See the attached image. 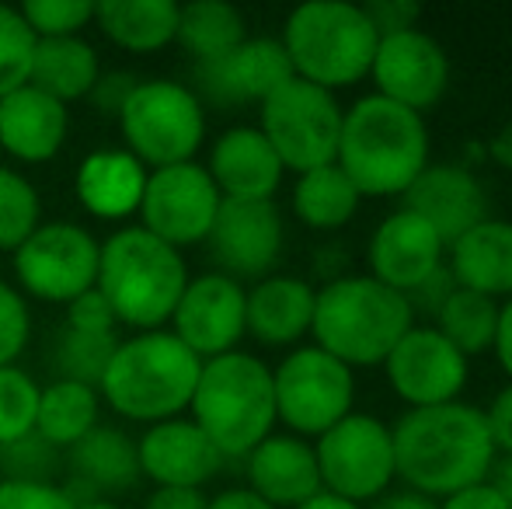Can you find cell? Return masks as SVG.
Here are the masks:
<instances>
[{
    "instance_id": "f546056e",
    "label": "cell",
    "mask_w": 512,
    "mask_h": 509,
    "mask_svg": "<svg viewBox=\"0 0 512 509\" xmlns=\"http://www.w3.org/2000/svg\"><path fill=\"white\" fill-rule=\"evenodd\" d=\"M98 426V391L88 384L53 381L39 387L35 436L49 447H74Z\"/></svg>"
},
{
    "instance_id": "f5cc1de1",
    "label": "cell",
    "mask_w": 512,
    "mask_h": 509,
    "mask_svg": "<svg viewBox=\"0 0 512 509\" xmlns=\"http://www.w3.org/2000/svg\"><path fill=\"white\" fill-rule=\"evenodd\" d=\"M488 485H492V489L502 496V503L512 509V454L495 464V471L488 475Z\"/></svg>"
},
{
    "instance_id": "5b68a950",
    "label": "cell",
    "mask_w": 512,
    "mask_h": 509,
    "mask_svg": "<svg viewBox=\"0 0 512 509\" xmlns=\"http://www.w3.org/2000/svg\"><path fill=\"white\" fill-rule=\"evenodd\" d=\"M199 370L203 360L171 332H140L115 346L98 391L119 415L154 426L189 408Z\"/></svg>"
},
{
    "instance_id": "681fc988",
    "label": "cell",
    "mask_w": 512,
    "mask_h": 509,
    "mask_svg": "<svg viewBox=\"0 0 512 509\" xmlns=\"http://www.w3.org/2000/svg\"><path fill=\"white\" fill-rule=\"evenodd\" d=\"M495 356H499L502 370L512 377V297L499 307V328H495Z\"/></svg>"
},
{
    "instance_id": "836d02e7",
    "label": "cell",
    "mask_w": 512,
    "mask_h": 509,
    "mask_svg": "<svg viewBox=\"0 0 512 509\" xmlns=\"http://www.w3.org/2000/svg\"><path fill=\"white\" fill-rule=\"evenodd\" d=\"M495 328H499V304L485 293L464 290V286H457L436 314V332L464 356L492 349Z\"/></svg>"
},
{
    "instance_id": "6da1fadb",
    "label": "cell",
    "mask_w": 512,
    "mask_h": 509,
    "mask_svg": "<svg viewBox=\"0 0 512 509\" xmlns=\"http://www.w3.org/2000/svg\"><path fill=\"white\" fill-rule=\"evenodd\" d=\"M394 464L411 492L425 499L457 496L488 482L495 461L485 412L464 401L436 408H411L391 429Z\"/></svg>"
},
{
    "instance_id": "277c9868",
    "label": "cell",
    "mask_w": 512,
    "mask_h": 509,
    "mask_svg": "<svg viewBox=\"0 0 512 509\" xmlns=\"http://www.w3.org/2000/svg\"><path fill=\"white\" fill-rule=\"evenodd\" d=\"M408 297L373 276L331 279L314 300V332L317 349L335 356L345 367H377L391 356V349L411 332Z\"/></svg>"
},
{
    "instance_id": "d4e9b609",
    "label": "cell",
    "mask_w": 512,
    "mask_h": 509,
    "mask_svg": "<svg viewBox=\"0 0 512 509\" xmlns=\"http://www.w3.org/2000/svg\"><path fill=\"white\" fill-rule=\"evenodd\" d=\"M147 168L129 150H95L77 168L74 192L91 217L122 220L140 213Z\"/></svg>"
},
{
    "instance_id": "7402d4cb",
    "label": "cell",
    "mask_w": 512,
    "mask_h": 509,
    "mask_svg": "<svg viewBox=\"0 0 512 509\" xmlns=\"http://www.w3.org/2000/svg\"><path fill=\"white\" fill-rule=\"evenodd\" d=\"M206 171L223 199L265 203L276 196L286 168L272 150V143L262 136V129L234 126L213 143Z\"/></svg>"
},
{
    "instance_id": "7c38bea8",
    "label": "cell",
    "mask_w": 512,
    "mask_h": 509,
    "mask_svg": "<svg viewBox=\"0 0 512 509\" xmlns=\"http://www.w3.org/2000/svg\"><path fill=\"white\" fill-rule=\"evenodd\" d=\"M98 241L77 224H39L14 248V272L32 297L70 304L98 279Z\"/></svg>"
},
{
    "instance_id": "11a10c76",
    "label": "cell",
    "mask_w": 512,
    "mask_h": 509,
    "mask_svg": "<svg viewBox=\"0 0 512 509\" xmlns=\"http://www.w3.org/2000/svg\"><path fill=\"white\" fill-rule=\"evenodd\" d=\"M297 509H363V506L349 503V499L331 496V492H317L314 499H307V503H304V506H297Z\"/></svg>"
},
{
    "instance_id": "484cf974",
    "label": "cell",
    "mask_w": 512,
    "mask_h": 509,
    "mask_svg": "<svg viewBox=\"0 0 512 509\" xmlns=\"http://www.w3.org/2000/svg\"><path fill=\"white\" fill-rule=\"evenodd\" d=\"M314 300L317 293L304 279L269 276L248 293L244 328L265 346H290L314 325Z\"/></svg>"
},
{
    "instance_id": "db71d44e",
    "label": "cell",
    "mask_w": 512,
    "mask_h": 509,
    "mask_svg": "<svg viewBox=\"0 0 512 509\" xmlns=\"http://www.w3.org/2000/svg\"><path fill=\"white\" fill-rule=\"evenodd\" d=\"M488 154L495 157V164H502L506 171H512V123L502 126L499 133L492 136V143H488Z\"/></svg>"
},
{
    "instance_id": "cb8c5ba5",
    "label": "cell",
    "mask_w": 512,
    "mask_h": 509,
    "mask_svg": "<svg viewBox=\"0 0 512 509\" xmlns=\"http://www.w3.org/2000/svg\"><path fill=\"white\" fill-rule=\"evenodd\" d=\"M67 140V105L42 95L39 88L11 91L0 98V147L28 164L49 161Z\"/></svg>"
},
{
    "instance_id": "1f68e13d",
    "label": "cell",
    "mask_w": 512,
    "mask_h": 509,
    "mask_svg": "<svg viewBox=\"0 0 512 509\" xmlns=\"http://www.w3.org/2000/svg\"><path fill=\"white\" fill-rule=\"evenodd\" d=\"M178 42L203 63H213L220 56L234 53L248 35H244V18L234 4L223 0H192L178 7Z\"/></svg>"
},
{
    "instance_id": "f6af8a7d",
    "label": "cell",
    "mask_w": 512,
    "mask_h": 509,
    "mask_svg": "<svg viewBox=\"0 0 512 509\" xmlns=\"http://www.w3.org/2000/svg\"><path fill=\"white\" fill-rule=\"evenodd\" d=\"M485 426H488V436H492V447L509 457L512 454V384L495 394L492 408L485 412Z\"/></svg>"
},
{
    "instance_id": "30bf717a",
    "label": "cell",
    "mask_w": 512,
    "mask_h": 509,
    "mask_svg": "<svg viewBox=\"0 0 512 509\" xmlns=\"http://www.w3.org/2000/svg\"><path fill=\"white\" fill-rule=\"evenodd\" d=\"M314 457L321 471V489L356 506L366 499H380V492H387L391 478L398 475L394 436L373 415H345L317 440Z\"/></svg>"
},
{
    "instance_id": "9c48e42d",
    "label": "cell",
    "mask_w": 512,
    "mask_h": 509,
    "mask_svg": "<svg viewBox=\"0 0 512 509\" xmlns=\"http://www.w3.org/2000/svg\"><path fill=\"white\" fill-rule=\"evenodd\" d=\"M342 116L345 112L338 109L331 91L293 77L262 102V126L258 129L272 143L283 168L304 175V171L335 164Z\"/></svg>"
},
{
    "instance_id": "ffe728a7",
    "label": "cell",
    "mask_w": 512,
    "mask_h": 509,
    "mask_svg": "<svg viewBox=\"0 0 512 509\" xmlns=\"http://www.w3.org/2000/svg\"><path fill=\"white\" fill-rule=\"evenodd\" d=\"M443 255L446 245L436 238V231L425 220H418L415 213L398 210L373 231L366 258H370L377 283L408 297L418 283H425L443 265Z\"/></svg>"
},
{
    "instance_id": "9f6ffc18",
    "label": "cell",
    "mask_w": 512,
    "mask_h": 509,
    "mask_svg": "<svg viewBox=\"0 0 512 509\" xmlns=\"http://www.w3.org/2000/svg\"><path fill=\"white\" fill-rule=\"evenodd\" d=\"M77 509H115L112 503H77Z\"/></svg>"
},
{
    "instance_id": "f1b7e54d",
    "label": "cell",
    "mask_w": 512,
    "mask_h": 509,
    "mask_svg": "<svg viewBox=\"0 0 512 509\" xmlns=\"http://www.w3.org/2000/svg\"><path fill=\"white\" fill-rule=\"evenodd\" d=\"M98 28L129 53H157L178 35L175 0H102L95 4Z\"/></svg>"
},
{
    "instance_id": "4dcf8cb0",
    "label": "cell",
    "mask_w": 512,
    "mask_h": 509,
    "mask_svg": "<svg viewBox=\"0 0 512 509\" xmlns=\"http://www.w3.org/2000/svg\"><path fill=\"white\" fill-rule=\"evenodd\" d=\"M359 192L356 185L345 178L338 164H324V168L304 171L293 189V210L314 231H338L345 227L359 210Z\"/></svg>"
},
{
    "instance_id": "9a60e30c",
    "label": "cell",
    "mask_w": 512,
    "mask_h": 509,
    "mask_svg": "<svg viewBox=\"0 0 512 509\" xmlns=\"http://www.w3.org/2000/svg\"><path fill=\"white\" fill-rule=\"evenodd\" d=\"M244 304L248 293L241 283L223 272H209V276L189 279L182 300H178L171 325H175V339L185 349L199 356V360H216L223 353H234L241 342L244 328Z\"/></svg>"
},
{
    "instance_id": "d6a6232c",
    "label": "cell",
    "mask_w": 512,
    "mask_h": 509,
    "mask_svg": "<svg viewBox=\"0 0 512 509\" xmlns=\"http://www.w3.org/2000/svg\"><path fill=\"white\" fill-rule=\"evenodd\" d=\"M70 464L84 482L98 485V489H129L140 478L136 443L119 429L95 426L81 443L70 447Z\"/></svg>"
},
{
    "instance_id": "f907efd6",
    "label": "cell",
    "mask_w": 512,
    "mask_h": 509,
    "mask_svg": "<svg viewBox=\"0 0 512 509\" xmlns=\"http://www.w3.org/2000/svg\"><path fill=\"white\" fill-rule=\"evenodd\" d=\"M206 509H272L265 499H258L251 489H227L216 499H209Z\"/></svg>"
},
{
    "instance_id": "83f0119b",
    "label": "cell",
    "mask_w": 512,
    "mask_h": 509,
    "mask_svg": "<svg viewBox=\"0 0 512 509\" xmlns=\"http://www.w3.org/2000/svg\"><path fill=\"white\" fill-rule=\"evenodd\" d=\"M102 77L98 70V53L84 39L70 35V39H39L32 53V74L28 84L39 88L42 95L56 98V102H77V98L91 95Z\"/></svg>"
},
{
    "instance_id": "ba28073f",
    "label": "cell",
    "mask_w": 512,
    "mask_h": 509,
    "mask_svg": "<svg viewBox=\"0 0 512 509\" xmlns=\"http://www.w3.org/2000/svg\"><path fill=\"white\" fill-rule=\"evenodd\" d=\"M119 126L129 154L150 168L192 161L206 136L199 95L175 81H136L119 109Z\"/></svg>"
},
{
    "instance_id": "ab89813d",
    "label": "cell",
    "mask_w": 512,
    "mask_h": 509,
    "mask_svg": "<svg viewBox=\"0 0 512 509\" xmlns=\"http://www.w3.org/2000/svg\"><path fill=\"white\" fill-rule=\"evenodd\" d=\"M32 332V318L18 290L0 283V367H14Z\"/></svg>"
},
{
    "instance_id": "3957f363",
    "label": "cell",
    "mask_w": 512,
    "mask_h": 509,
    "mask_svg": "<svg viewBox=\"0 0 512 509\" xmlns=\"http://www.w3.org/2000/svg\"><path fill=\"white\" fill-rule=\"evenodd\" d=\"M95 286L119 325L161 332L189 286V269L178 248L143 227H122L98 248Z\"/></svg>"
},
{
    "instance_id": "d590c367",
    "label": "cell",
    "mask_w": 512,
    "mask_h": 509,
    "mask_svg": "<svg viewBox=\"0 0 512 509\" xmlns=\"http://www.w3.org/2000/svg\"><path fill=\"white\" fill-rule=\"evenodd\" d=\"M39 384L18 367H0V447H14L35 433Z\"/></svg>"
},
{
    "instance_id": "5bb4252c",
    "label": "cell",
    "mask_w": 512,
    "mask_h": 509,
    "mask_svg": "<svg viewBox=\"0 0 512 509\" xmlns=\"http://www.w3.org/2000/svg\"><path fill=\"white\" fill-rule=\"evenodd\" d=\"M370 74L380 88V98L422 116V109H432L446 95L450 60L432 35H425L422 28H408L377 42Z\"/></svg>"
},
{
    "instance_id": "d6986e66",
    "label": "cell",
    "mask_w": 512,
    "mask_h": 509,
    "mask_svg": "<svg viewBox=\"0 0 512 509\" xmlns=\"http://www.w3.org/2000/svg\"><path fill=\"white\" fill-rule=\"evenodd\" d=\"M136 457L140 475L157 482V489H203L223 464V454L192 419L154 422L136 443Z\"/></svg>"
},
{
    "instance_id": "4316f807",
    "label": "cell",
    "mask_w": 512,
    "mask_h": 509,
    "mask_svg": "<svg viewBox=\"0 0 512 509\" xmlns=\"http://www.w3.org/2000/svg\"><path fill=\"white\" fill-rule=\"evenodd\" d=\"M450 276L485 297H512V224L485 220L450 245Z\"/></svg>"
},
{
    "instance_id": "c3c4849f",
    "label": "cell",
    "mask_w": 512,
    "mask_h": 509,
    "mask_svg": "<svg viewBox=\"0 0 512 509\" xmlns=\"http://www.w3.org/2000/svg\"><path fill=\"white\" fill-rule=\"evenodd\" d=\"M209 499L199 489H157L143 509H206Z\"/></svg>"
},
{
    "instance_id": "8d00e7d4",
    "label": "cell",
    "mask_w": 512,
    "mask_h": 509,
    "mask_svg": "<svg viewBox=\"0 0 512 509\" xmlns=\"http://www.w3.org/2000/svg\"><path fill=\"white\" fill-rule=\"evenodd\" d=\"M39 227V192L25 175L0 168V248L14 252Z\"/></svg>"
},
{
    "instance_id": "ee69618b",
    "label": "cell",
    "mask_w": 512,
    "mask_h": 509,
    "mask_svg": "<svg viewBox=\"0 0 512 509\" xmlns=\"http://www.w3.org/2000/svg\"><path fill=\"white\" fill-rule=\"evenodd\" d=\"M453 290H457V283H453L450 269H446V265H439V269L432 272L425 283H418L415 290L408 293V304H411V311H415V307H422L425 314H432V318H436L439 307L446 304V297H450Z\"/></svg>"
},
{
    "instance_id": "4fadbf2b",
    "label": "cell",
    "mask_w": 512,
    "mask_h": 509,
    "mask_svg": "<svg viewBox=\"0 0 512 509\" xmlns=\"http://www.w3.org/2000/svg\"><path fill=\"white\" fill-rule=\"evenodd\" d=\"M220 203L223 196L216 192L203 164L185 161L171 164V168H154L147 171L140 199L143 231H150L171 248L199 245L213 231Z\"/></svg>"
},
{
    "instance_id": "60d3db41",
    "label": "cell",
    "mask_w": 512,
    "mask_h": 509,
    "mask_svg": "<svg viewBox=\"0 0 512 509\" xmlns=\"http://www.w3.org/2000/svg\"><path fill=\"white\" fill-rule=\"evenodd\" d=\"M0 509H77L70 492L53 482H28V478H4L0 482Z\"/></svg>"
},
{
    "instance_id": "e0dca14e",
    "label": "cell",
    "mask_w": 512,
    "mask_h": 509,
    "mask_svg": "<svg viewBox=\"0 0 512 509\" xmlns=\"http://www.w3.org/2000/svg\"><path fill=\"white\" fill-rule=\"evenodd\" d=\"M206 241L213 258L227 269L223 276H265L283 252V217L272 199H223Z\"/></svg>"
},
{
    "instance_id": "b9f144b4",
    "label": "cell",
    "mask_w": 512,
    "mask_h": 509,
    "mask_svg": "<svg viewBox=\"0 0 512 509\" xmlns=\"http://www.w3.org/2000/svg\"><path fill=\"white\" fill-rule=\"evenodd\" d=\"M115 314L108 307V300L98 293V286H91L88 293H81L77 300H70L67 307V328L74 332H88V335H112L115 332Z\"/></svg>"
},
{
    "instance_id": "8fae6325",
    "label": "cell",
    "mask_w": 512,
    "mask_h": 509,
    "mask_svg": "<svg viewBox=\"0 0 512 509\" xmlns=\"http://www.w3.org/2000/svg\"><path fill=\"white\" fill-rule=\"evenodd\" d=\"M276 419H283L300 436H324L331 426L352 415L356 381L345 363L324 349L307 346L290 353L279 370H272Z\"/></svg>"
},
{
    "instance_id": "74e56055",
    "label": "cell",
    "mask_w": 512,
    "mask_h": 509,
    "mask_svg": "<svg viewBox=\"0 0 512 509\" xmlns=\"http://www.w3.org/2000/svg\"><path fill=\"white\" fill-rule=\"evenodd\" d=\"M35 42L39 39L25 25L18 7L0 4V98L28 84Z\"/></svg>"
},
{
    "instance_id": "bcb514c9",
    "label": "cell",
    "mask_w": 512,
    "mask_h": 509,
    "mask_svg": "<svg viewBox=\"0 0 512 509\" xmlns=\"http://www.w3.org/2000/svg\"><path fill=\"white\" fill-rule=\"evenodd\" d=\"M136 88V81L129 74H112V77H98V84H95V91L91 95L98 98V105L108 112V116H119V109L126 105V98H129V91Z\"/></svg>"
},
{
    "instance_id": "816d5d0a",
    "label": "cell",
    "mask_w": 512,
    "mask_h": 509,
    "mask_svg": "<svg viewBox=\"0 0 512 509\" xmlns=\"http://www.w3.org/2000/svg\"><path fill=\"white\" fill-rule=\"evenodd\" d=\"M370 509H436V503L425 499V496H418V492H398V496L377 499Z\"/></svg>"
},
{
    "instance_id": "8992f818",
    "label": "cell",
    "mask_w": 512,
    "mask_h": 509,
    "mask_svg": "<svg viewBox=\"0 0 512 509\" xmlns=\"http://www.w3.org/2000/svg\"><path fill=\"white\" fill-rule=\"evenodd\" d=\"M192 422L223 457H248L276 422L272 370L248 353H223L203 360L192 391Z\"/></svg>"
},
{
    "instance_id": "7dc6e473",
    "label": "cell",
    "mask_w": 512,
    "mask_h": 509,
    "mask_svg": "<svg viewBox=\"0 0 512 509\" xmlns=\"http://www.w3.org/2000/svg\"><path fill=\"white\" fill-rule=\"evenodd\" d=\"M436 509H509V506L502 503V496L492 485L481 482V485H471V489L457 492V496H446V503Z\"/></svg>"
},
{
    "instance_id": "e575fe53",
    "label": "cell",
    "mask_w": 512,
    "mask_h": 509,
    "mask_svg": "<svg viewBox=\"0 0 512 509\" xmlns=\"http://www.w3.org/2000/svg\"><path fill=\"white\" fill-rule=\"evenodd\" d=\"M115 346H119L115 335H88V332H74V328H63V335L56 339L53 349V367L60 374V381L88 384L98 391Z\"/></svg>"
},
{
    "instance_id": "2e32d148",
    "label": "cell",
    "mask_w": 512,
    "mask_h": 509,
    "mask_svg": "<svg viewBox=\"0 0 512 509\" xmlns=\"http://www.w3.org/2000/svg\"><path fill=\"white\" fill-rule=\"evenodd\" d=\"M387 381L411 408H436L460 398L467 384V356L436 328H411L384 360Z\"/></svg>"
},
{
    "instance_id": "52a82bcc",
    "label": "cell",
    "mask_w": 512,
    "mask_h": 509,
    "mask_svg": "<svg viewBox=\"0 0 512 509\" xmlns=\"http://www.w3.org/2000/svg\"><path fill=\"white\" fill-rule=\"evenodd\" d=\"M377 28L363 7L345 0H310L286 18L283 49L293 77L324 91L349 88L370 74L377 56Z\"/></svg>"
},
{
    "instance_id": "603a6c76",
    "label": "cell",
    "mask_w": 512,
    "mask_h": 509,
    "mask_svg": "<svg viewBox=\"0 0 512 509\" xmlns=\"http://www.w3.org/2000/svg\"><path fill=\"white\" fill-rule=\"evenodd\" d=\"M248 482L272 509H297L324 492L314 447L297 436H265L248 454Z\"/></svg>"
},
{
    "instance_id": "ac0fdd59",
    "label": "cell",
    "mask_w": 512,
    "mask_h": 509,
    "mask_svg": "<svg viewBox=\"0 0 512 509\" xmlns=\"http://www.w3.org/2000/svg\"><path fill=\"white\" fill-rule=\"evenodd\" d=\"M405 210L436 231L446 248L467 231L488 220V199L481 182L464 164H425V171L408 185Z\"/></svg>"
},
{
    "instance_id": "7a4b0ae2",
    "label": "cell",
    "mask_w": 512,
    "mask_h": 509,
    "mask_svg": "<svg viewBox=\"0 0 512 509\" xmlns=\"http://www.w3.org/2000/svg\"><path fill=\"white\" fill-rule=\"evenodd\" d=\"M335 164L359 196H405L429 164V129L387 98H359L342 116Z\"/></svg>"
},
{
    "instance_id": "44dd1931",
    "label": "cell",
    "mask_w": 512,
    "mask_h": 509,
    "mask_svg": "<svg viewBox=\"0 0 512 509\" xmlns=\"http://www.w3.org/2000/svg\"><path fill=\"white\" fill-rule=\"evenodd\" d=\"M199 81H203V91L213 102L223 105L265 102L286 81H293V67L283 42L244 39L234 53L220 56L213 63H203L199 67Z\"/></svg>"
},
{
    "instance_id": "7bdbcfd3",
    "label": "cell",
    "mask_w": 512,
    "mask_h": 509,
    "mask_svg": "<svg viewBox=\"0 0 512 509\" xmlns=\"http://www.w3.org/2000/svg\"><path fill=\"white\" fill-rule=\"evenodd\" d=\"M366 18L373 21L377 35H398V32H408V28H418L415 21L422 18V7L415 0H377V4L363 7Z\"/></svg>"
},
{
    "instance_id": "f35d334b",
    "label": "cell",
    "mask_w": 512,
    "mask_h": 509,
    "mask_svg": "<svg viewBox=\"0 0 512 509\" xmlns=\"http://www.w3.org/2000/svg\"><path fill=\"white\" fill-rule=\"evenodd\" d=\"M18 11L35 39H70L95 21V4L88 0H28Z\"/></svg>"
}]
</instances>
